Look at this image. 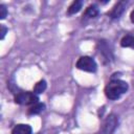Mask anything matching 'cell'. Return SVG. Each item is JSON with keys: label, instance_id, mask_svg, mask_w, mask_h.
Here are the masks:
<instances>
[{"label": "cell", "instance_id": "8", "mask_svg": "<svg viewBox=\"0 0 134 134\" xmlns=\"http://www.w3.org/2000/svg\"><path fill=\"white\" fill-rule=\"evenodd\" d=\"M82 5H83V1H81V0L73 1V2L70 4V6H69V8H68L67 14H68V15L76 14V13H77V12H80V9L82 8Z\"/></svg>", "mask_w": 134, "mask_h": 134}, {"label": "cell", "instance_id": "3", "mask_svg": "<svg viewBox=\"0 0 134 134\" xmlns=\"http://www.w3.org/2000/svg\"><path fill=\"white\" fill-rule=\"evenodd\" d=\"M76 68H79L80 70H84L87 72H94L97 68L96 62L94 61V59H92L91 57H81L77 62H76Z\"/></svg>", "mask_w": 134, "mask_h": 134}, {"label": "cell", "instance_id": "13", "mask_svg": "<svg viewBox=\"0 0 134 134\" xmlns=\"http://www.w3.org/2000/svg\"><path fill=\"white\" fill-rule=\"evenodd\" d=\"M0 39L1 40H3L4 39V36H5V34L7 32V28L4 26V25H0Z\"/></svg>", "mask_w": 134, "mask_h": 134}, {"label": "cell", "instance_id": "1", "mask_svg": "<svg viewBox=\"0 0 134 134\" xmlns=\"http://www.w3.org/2000/svg\"><path fill=\"white\" fill-rule=\"evenodd\" d=\"M129 86L125 81L121 80H112L105 87V94L109 99H117L124 93L127 92Z\"/></svg>", "mask_w": 134, "mask_h": 134}, {"label": "cell", "instance_id": "12", "mask_svg": "<svg viewBox=\"0 0 134 134\" xmlns=\"http://www.w3.org/2000/svg\"><path fill=\"white\" fill-rule=\"evenodd\" d=\"M7 15V9L4 5H0V19H4Z\"/></svg>", "mask_w": 134, "mask_h": 134}, {"label": "cell", "instance_id": "2", "mask_svg": "<svg viewBox=\"0 0 134 134\" xmlns=\"http://www.w3.org/2000/svg\"><path fill=\"white\" fill-rule=\"evenodd\" d=\"M15 102L20 105H34L39 103V97L35 92H19L15 96Z\"/></svg>", "mask_w": 134, "mask_h": 134}, {"label": "cell", "instance_id": "11", "mask_svg": "<svg viewBox=\"0 0 134 134\" xmlns=\"http://www.w3.org/2000/svg\"><path fill=\"white\" fill-rule=\"evenodd\" d=\"M46 87H47L46 82H45L44 80H41V81H39V82L35 85V87H34V92H35L36 94L42 93V92H44V91H45Z\"/></svg>", "mask_w": 134, "mask_h": 134}, {"label": "cell", "instance_id": "6", "mask_svg": "<svg viewBox=\"0 0 134 134\" xmlns=\"http://www.w3.org/2000/svg\"><path fill=\"white\" fill-rule=\"evenodd\" d=\"M31 133H32L31 127L26 124L16 125L12 130V134H31Z\"/></svg>", "mask_w": 134, "mask_h": 134}, {"label": "cell", "instance_id": "9", "mask_svg": "<svg viewBox=\"0 0 134 134\" xmlns=\"http://www.w3.org/2000/svg\"><path fill=\"white\" fill-rule=\"evenodd\" d=\"M45 109V105L43 103H37L31 105V107H29L28 109V114L34 115V114H39L40 112H42Z\"/></svg>", "mask_w": 134, "mask_h": 134}, {"label": "cell", "instance_id": "4", "mask_svg": "<svg viewBox=\"0 0 134 134\" xmlns=\"http://www.w3.org/2000/svg\"><path fill=\"white\" fill-rule=\"evenodd\" d=\"M117 125H118L117 116L115 114H110L104 120L102 128H100V133L102 134H112L114 132V130L116 129Z\"/></svg>", "mask_w": 134, "mask_h": 134}, {"label": "cell", "instance_id": "7", "mask_svg": "<svg viewBox=\"0 0 134 134\" xmlns=\"http://www.w3.org/2000/svg\"><path fill=\"white\" fill-rule=\"evenodd\" d=\"M97 15H98V8H97V6H96L95 4L89 5V6L86 8L85 14H84L85 18H89V19L95 18V17H97Z\"/></svg>", "mask_w": 134, "mask_h": 134}, {"label": "cell", "instance_id": "5", "mask_svg": "<svg viewBox=\"0 0 134 134\" xmlns=\"http://www.w3.org/2000/svg\"><path fill=\"white\" fill-rule=\"evenodd\" d=\"M126 4H127V1H119V2H117V3L113 6V8L111 9V12L109 13V16H110L112 19L119 18V17L121 16V14L124 13V10H125Z\"/></svg>", "mask_w": 134, "mask_h": 134}, {"label": "cell", "instance_id": "10", "mask_svg": "<svg viewBox=\"0 0 134 134\" xmlns=\"http://www.w3.org/2000/svg\"><path fill=\"white\" fill-rule=\"evenodd\" d=\"M120 45L122 47H131V48H134V36H131V35L125 36L121 39V41H120Z\"/></svg>", "mask_w": 134, "mask_h": 134}, {"label": "cell", "instance_id": "14", "mask_svg": "<svg viewBox=\"0 0 134 134\" xmlns=\"http://www.w3.org/2000/svg\"><path fill=\"white\" fill-rule=\"evenodd\" d=\"M130 18H131V21L134 23V10L131 12V15H130Z\"/></svg>", "mask_w": 134, "mask_h": 134}]
</instances>
